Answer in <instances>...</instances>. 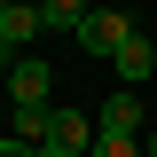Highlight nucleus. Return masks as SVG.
I'll return each mask as SVG.
<instances>
[{
    "label": "nucleus",
    "mask_w": 157,
    "mask_h": 157,
    "mask_svg": "<svg viewBox=\"0 0 157 157\" xmlns=\"http://www.w3.org/2000/svg\"><path fill=\"white\" fill-rule=\"evenodd\" d=\"M39 149L47 157H78V149H94V126L78 110H47V134H39Z\"/></svg>",
    "instance_id": "2"
},
{
    "label": "nucleus",
    "mask_w": 157,
    "mask_h": 157,
    "mask_svg": "<svg viewBox=\"0 0 157 157\" xmlns=\"http://www.w3.org/2000/svg\"><path fill=\"white\" fill-rule=\"evenodd\" d=\"M0 157H47V149H39V141H16V134H8V141H0Z\"/></svg>",
    "instance_id": "10"
},
{
    "label": "nucleus",
    "mask_w": 157,
    "mask_h": 157,
    "mask_svg": "<svg viewBox=\"0 0 157 157\" xmlns=\"http://www.w3.org/2000/svg\"><path fill=\"white\" fill-rule=\"evenodd\" d=\"M32 8H39V24H55V32H78V24L94 16L86 0H32Z\"/></svg>",
    "instance_id": "7"
},
{
    "label": "nucleus",
    "mask_w": 157,
    "mask_h": 157,
    "mask_svg": "<svg viewBox=\"0 0 157 157\" xmlns=\"http://www.w3.org/2000/svg\"><path fill=\"white\" fill-rule=\"evenodd\" d=\"M0 86H8V110H47V86H55V71L39 55H16L8 71H0Z\"/></svg>",
    "instance_id": "1"
},
{
    "label": "nucleus",
    "mask_w": 157,
    "mask_h": 157,
    "mask_svg": "<svg viewBox=\"0 0 157 157\" xmlns=\"http://www.w3.org/2000/svg\"><path fill=\"white\" fill-rule=\"evenodd\" d=\"M8 134H16V141H39V134H47V110H8Z\"/></svg>",
    "instance_id": "8"
},
{
    "label": "nucleus",
    "mask_w": 157,
    "mask_h": 157,
    "mask_svg": "<svg viewBox=\"0 0 157 157\" xmlns=\"http://www.w3.org/2000/svg\"><path fill=\"white\" fill-rule=\"evenodd\" d=\"M32 32H39V8H32V0H0V71L24 55V39H32Z\"/></svg>",
    "instance_id": "3"
},
{
    "label": "nucleus",
    "mask_w": 157,
    "mask_h": 157,
    "mask_svg": "<svg viewBox=\"0 0 157 157\" xmlns=\"http://www.w3.org/2000/svg\"><path fill=\"white\" fill-rule=\"evenodd\" d=\"M86 157H141V141H134V134H94Z\"/></svg>",
    "instance_id": "9"
},
{
    "label": "nucleus",
    "mask_w": 157,
    "mask_h": 157,
    "mask_svg": "<svg viewBox=\"0 0 157 157\" xmlns=\"http://www.w3.org/2000/svg\"><path fill=\"white\" fill-rule=\"evenodd\" d=\"M110 63H118V78H149V71H157V47H149V39L134 32V39H126V47H118Z\"/></svg>",
    "instance_id": "6"
},
{
    "label": "nucleus",
    "mask_w": 157,
    "mask_h": 157,
    "mask_svg": "<svg viewBox=\"0 0 157 157\" xmlns=\"http://www.w3.org/2000/svg\"><path fill=\"white\" fill-rule=\"evenodd\" d=\"M0 126H8V118H0Z\"/></svg>",
    "instance_id": "11"
},
{
    "label": "nucleus",
    "mask_w": 157,
    "mask_h": 157,
    "mask_svg": "<svg viewBox=\"0 0 157 157\" xmlns=\"http://www.w3.org/2000/svg\"><path fill=\"white\" fill-rule=\"evenodd\" d=\"M126 39H134V24L118 16V8H94V16L78 24V47H86V55H118Z\"/></svg>",
    "instance_id": "4"
},
{
    "label": "nucleus",
    "mask_w": 157,
    "mask_h": 157,
    "mask_svg": "<svg viewBox=\"0 0 157 157\" xmlns=\"http://www.w3.org/2000/svg\"><path fill=\"white\" fill-rule=\"evenodd\" d=\"M94 134H141V94H134V86H118V94L102 102V118H94Z\"/></svg>",
    "instance_id": "5"
}]
</instances>
